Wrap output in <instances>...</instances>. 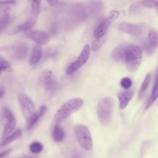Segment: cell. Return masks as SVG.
<instances>
[{
    "label": "cell",
    "instance_id": "1",
    "mask_svg": "<svg viewBox=\"0 0 158 158\" xmlns=\"http://www.w3.org/2000/svg\"><path fill=\"white\" fill-rule=\"evenodd\" d=\"M142 59L140 48L132 44H127L124 59L127 70L130 73L136 71L140 66Z\"/></svg>",
    "mask_w": 158,
    "mask_h": 158
},
{
    "label": "cell",
    "instance_id": "2",
    "mask_svg": "<svg viewBox=\"0 0 158 158\" xmlns=\"http://www.w3.org/2000/svg\"><path fill=\"white\" fill-rule=\"evenodd\" d=\"M82 100L80 98L71 99L64 104L57 111L54 116L55 121L60 123L65 120L72 113L82 106Z\"/></svg>",
    "mask_w": 158,
    "mask_h": 158
},
{
    "label": "cell",
    "instance_id": "3",
    "mask_svg": "<svg viewBox=\"0 0 158 158\" xmlns=\"http://www.w3.org/2000/svg\"><path fill=\"white\" fill-rule=\"evenodd\" d=\"M114 108V102L109 97L102 98L97 104L96 111L99 122L103 125L110 122Z\"/></svg>",
    "mask_w": 158,
    "mask_h": 158
},
{
    "label": "cell",
    "instance_id": "4",
    "mask_svg": "<svg viewBox=\"0 0 158 158\" xmlns=\"http://www.w3.org/2000/svg\"><path fill=\"white\" fill-rule=\"evenodd\" d=\"M75 135L78 141L84 149L90 150L92 148L93 142L90 133L85 126L78 124L75 128Z\"/></svg>",
    "mask_w": 158,
    "mask_h": 158
},
{
    "label": "cell",
    "instance_id": "5",
    "mask_svg": "<svg viewBox=\"0 0 158 158\" xmlns=\"http://www.w3.org/2000/svg\"><path fill=\"white\" fill-rule=\"evenodd\" d=\"M40 82L48 91L52 92L57 87V80L55 75L50 70L45 69L41 71L39 75Z\"/></svg>",
    "mask_w": 158,
    "mask_h": 158
},
{
    "label": "cell",
    "instance_id": "6",
    "mask_svg": "<svg viewBox=\"0 0 158 158\" xmlns=\"http://www.w3.org/2000/svg\"><path fill=\"white\" fill-rule=\"evenodd\" d=\"M18 98L23 115L27 120L36 113L34 105L30 98L24 94H20Z\"/></svg>",
    "mask_w": 158,
    "mask_h": 158
},
{
    "label": "cell",
    "instance_id": "7",
    "mask_svg": "<svg viewBox=\"0 0 158 158\" xmlns=\"http://www.w3.org/2000/svg\"><path fill=\"white\" fill-rule=\"evenodd\" d=\"M118 28L121 32L135 36L140 35L143 32V26L140 24L123 22L118 25Z\"/></svg>",
    "mask_w": 158,
    "mask_h": 158
},
{
    "label": "cell",
    "instance_id": "8",
    "mask_svg": "<svg viewBox=\"0 0 158 158\" xmlns=\"http://www.w3.org/2000/svg\"><path fill=\"white\" fill-rule=\"evenodd\" d=\"M28 37L40 44L46 45L49 41L48 34L45 31L39 30H29L26 32Z\"/></svg>",
    "mask_w": 158,
    "mask_h": 158
},
{
    "label": "cell",
    "instance_id": "9",
    "mask_svg": "<svg viewBox=\"0 0 158 158\" xmlns=\"http://www.w3.org/2000/svg\"><path fill=\"white\" fill-rule=\"evenodd\" d=\"M158 32L154 28H151L149 31L148 41L146 46V52L148 55L152 54L158 45Z\"/></svg>",
    "mask_w": 158,
    "mask_h": 158
},
{
    "label": "cell",
    "instance_id": "10",
    "mask_svg": "<svg viewBox=\"0 0 158 158\" xmlns=\"http://www.w3.org/2000/svg\"><path fill=\"white\" fill-rule=\"evenodd\" d=\"M37 16H32L22 24L18 25L10 32V34L14 35L21 31L29 30L34 26L37 21Z\"/></svg>",
    "mask_w": 158,
    "mask_h": 158
},
{
    "label": "cell",
    "instance_id": "11",
    "mask_svg": "<svg viewBox=\"0 0 158 158\" xmlns=\"http://www.w3.org/2000/svg\"><path fill=\"white\" fill-rule=\"evenodd\" d=\"M133 91L131 90L120 92L117 94L119 102V107L121 109L125 108L131 100L134 95Z\"/></svg>",
    "mask_w": 158,
    "mask_h": 158
},
{
    "label": "cell",
    "instance_id": "12",
    "mask_svg": "<svg viewBox=\"0 0 158 158\" xmlns=\"http://www.w3.org/2000/svg\"><path fill=\"white\" fill-rule=\"evenodd\" d=\"M127 44L123 43L118 45L113 50L112 56L113 59L117 61L124 60Z\"/></svg>",
    "mask_w": 158,
    "mask_h": 158
},
{
    "label": "cell",
    "instance_id": "13",
    "mask_svg": "<svg viewBox=\"0 0 158 158\" xmlns=\"http://www.w3.org/2000/svg\"><path fill=\"white\" fill-rule=\"evenodd\" d=\"M158 71L157 70L151 94L148 100L145 110L148 109L156 100L158 96Z\"/></svg>",
    "mask_w": 158,
    "mask_h": 158
},
{
    "label": "cell",
    "instance_id": "14",
    "mask_svg": "<svg viewBox=\"0 0 158 158\" xmlns=\"http://www.w3.org/2000/svg\"><path fill=\"white\" fill-rule=\"evenodd\" d=\"M110 24L106 19L102 21L94 31V37L96 38L105 35L108 27Z\"/></svg>",
    "mask_w": 158,
    "mask_h": 158
},
{
    "label": "cell",
    "instance_id": "15",
    "mask_svg": "<svg viewBox=\"0 0 158 158\" xmlns=\"http://www.w3.org/2000/svg\"><path fill=\"white\" fill-rule=\"evenodd\" d=\"M42 55V48L40 44H36L33 47L29 60L31 65L37 63L40 60Z\"/></svg>",
    "mask_w": 158,
    "mask_h": 158
},
{
    "label": "cell",
    "instance_id": "16",
    "mask_svg": "<svg viewBox=\"0 0 158 158\" xmlns=\"http://www.w3.org/2000/svg\"><path fill=\"white\" fill-rule=\"evenodd\" d=\"M90 53V47L89 45H86L83 48L76 62L81 67L87 62L89 57Z\"/></svg>",
    "mask_w": 158,
    "mask_h": 158
},
{
    "label": "cell",
    "instance_id": "17",
    "mask_svg": "<svg viewBox=\"0 0 158 158\" xmlns=\"http://www.w3.org/2000/svg\"><path fill=\"white\" fill-rule=\"evenodd\" d=\"M150 80V74L148 73L142 83L138 92V98L139 100H142L144 97L149 85Z\"/></svg>",
    "mask_w": 158,
    "mask_h": 158
},
{
    "label": "cell",
    "instance_id": "18",
    "mask_svg": "<svg viewBox=\"0 0 158 158\" xmlns=\"http://www.w3.org/2000/svg\"><path fill=\"white\" fill-rule=\"evenodd\" d=\"M7 121L2 135V138L3 139L6 138L11 133L15 126L16 122L15 118L7 120Z\"/></svg>",
    "mask_w": 158,
    "mask_h": 158
},
{
    "label": "cell",
    "instance_id": "19",
    "mask_svg": "<svg viewBox=\"0 0 158 158\" xmlns=\"http://www.w3.org/2000/svg\"><path fill=\"white\" fill-rule=\"evenodd\" d=\"M22 131L20 129H17L11 135L7 136L0 143V146L2 147L7 145L14 140L19 138L22 135Z\"/></svg>",
    "mask_w": 158,
    "mask_h": 158
},
{
    "label": "cell",
    "instance_id": "20",
    "mask_svg": "<svg viewBox=\"0 0 158 158\" xmlns=\"http://www.w3.org/2000/svg\"><path fill=\"white\" fill-rule=\"evenodd\" d=\"M52 135L55 141L57 142H60L64 137V131L61 127L56 125L53 128Z\"/></svg>",
    "mask_w": 158,
    "mask_h": 158
},
{
    "label": "cell",
    "instance_id": "21",
    "mask_svg": "<svg viewBox=\"0 0 158 158\" xmlns=\"http://www.w3.org/2000/svg\"><path fill=\"white\" fill-rule=\"evenodd\" d=\"M106 39L105 35L102 37L96 38L93 41L92 44V48L94 51L99 50L105 42Z\"/></svg>",
    "mask_w": 158,
    "mask_h": 158
},
{
    "label": "cell",
    "instance_id": "22",
    "mask_svg": "<svg viewBox=\"0 0 158 158\" xmlns=\"http://www.w3.org/2000/svg\"><path fill=\"white\" fill-rule=\"evenodd\" d=\"M142 1H137L132 4L130 6L129 11L131 15H135L140 10L142 6Z\"/></svg>",
    "mask_w": 158,
    "mask_h": 158
},
{
    "label": "cell",
    "instance_id": "23",
    "mask_svg": "<svg viewBox=\"0 0 158 158\" xmlns=\"http://www.w3.org/2000/svg\"><path fill=\"white\" fill-rule=\"evenodd\" d=\"M11 72L13 71L12 67L7 61L0 59V76L2 71Z\"/></svg>",
    "mask_w": 158,
    "mask_h": 158
},
{
    "label": "cell",
    "instance_id": "24",
    "mask_svg": "<svg viewBox=\"0 0 158 158\" xmlns=\"http://www.w3.org/2000/svg\"><path fill=\"white\" fill-rule=\"evenodd\" d=\"M40 117L37 112L35 113L26 120V127L27 130L31 129L36 123Z\"/></svg>",
    "mask_w": 158,
    "mask_h": 158
},
{
    "label": "cell",
    "instance_id": "25",
    "mask_svg": "<svg viewBox=\"0 0 158 158\" xmlns=\"http://www.w3.org/2000/svg\"><path fill=\"white\" fill-rule=\"evenodd\" d=\"M31 1L32 15L37 16L39 12L41 1L34 0H32Z\"/></svg>",
    "mask_w": 158,
    "mask_h": 158
},
{
    "label": "cell",
    "instance_id": "26",
    "mask_svg": "<svg viewBox=\"0 0 158 158\" xmlns=\"http://www.w3.org/2000/svg\"><path fill=\"white\" fill-rule=\"evenodd\" d=\"M142 4L143 6L145 7L155 9L157 12L158 1L143 0L142 1Z\"/></svg>",
    "mask_w": 158,
    "mask_h": 158
},
{
    "label": "cell",
    "instance_id": "27",
    "mask_svg": "<svg viewBox=\"0 0 158 158\" xmlns=\"http://www.w3.org/2000/svg\"><path fill=\"white\" fill-rule=\"evenodd\" d=\"M43 148L42 145L40 143L38 142L32 143L30 146V149L31 152L35 153L40 152Z\"/></svg>",
    "mask_w": 158,
    "mask_h": 158
},
{
    "label": "cell",
    "instance_id": "28",
    "mask_svg": "<svg viewBox=\"0 0 158 158\" xmlns=\"http://www.w3.org/2000/svg\"><path fill=\"white\" fill-rule=\"evenodd\" d=\"M132 84L131 80L130 78L127 77L123 78L120 81V85L122 87L126 89L130 88Z\"/></svg>",
    "mask_w": 158,
    "mask_h": 158
},
{
    "label": "cell",
    "instance_id": "29",
    "mask_svg": "<svg viewBox=\"0 0 158 158\" xmlns=\"http://www.w3.org/2000/svg\"><path fill=\"white\" fill-rule=\"evenodd\" d=\"M119 12L116 10H112L110 11L107 17L106 18L111 23L115 20L119 16Z\"/></svg>",
    "mask_w": 158,
    "mask_h": 158
},
{
    "label": "cell",
    "instance_id": "30",
    "mask_svg": "<svg viewBox=\"0 0 158 158\" xmlns=\"http://www.w3.org/2000/svg\"><path fill=\"white\" fill-rule=\"evenodd\" d=\"M3 111L4 117L7 120L15 118L12 113L8 108L4 107Z\"/></svg>",
    "mask_w": 158,
    "mask_h": 158
},
{
    "label": "cell",
    "instance_id": "31",
    "mask_svg": "<svg viewBox=\"0 0 158 158\" xmlns=\"http://www.w3.org/2000/svg\"><path fill=\"white\" fill-rule=\"evenodd\" d=\"M47 110L46 106L44 105H42L40 107L39 110L37 112L39 116H41L45 113Z\"/></svg>",
    "mask_w": 158,
    "mask_h": 158
},
{
    "label": "cell",
    "instance_id": "32",
    "mask_svg": "<svg viewBox=\"0 0 158 158\" xmlns=\"http://www.w3.org/2000/svg\"><path fill=\"white\" fill-rule=\"evenodd\" d=\"M11 151V149H9L0 153V158H2L6 156Z\"/></svg>",
    "mask_w": 158,
    "mask_h": 158
},
{
    "label": "cell",
    "instance_id": "33",
    "mask_svg": "<svg viewBox=\"0 0 158 158\" xmlns=\"http://www.w3.org/2000/svg\"><path fill=\"white\" fill-rule=\"evenodd\" d=\"M5 94L4 89L2 87L0 86V100L4 97Z\"/></svg>",
    "mask_w": 158,
    "mask_h": 158
},
{
    "label": "cell",
    "instance_id": "34",
    "mask_svg": "<svg viewBox=\"0 0 158 158\" xmlns=\"http://www.w3.org/2000/svg\"><path fill=\"white\" fill-rule=\"evenodd\" d=\"M15 3V1H6L0 2V5L5 4H13Z\"/></svg>",
    "mask_w": 158,
    "mask_h": 158
},
{
    "label": "cell",
    "instance_id": "35",
    "mask_svg": "<svg viewBox=\"0 0 158 158\" xmlns=\"http://www.w3.org/2000/svg\"><path fill=\"white\" fill-rule=\"evenodd\" d=\"M71 158H82L79 153H76L73 154Z\"/></svg>",
    "mask_w": 158,
    "mask_h": 158
},
{
    "label": "cell",
    "instance_id": "36",
    "mask_svg": "<svg viewBox=\"0 0 158 158\" xmlns=\"http://www.w3.org/2000/svg\"><path fill=\"white\" fill-rule=\"evenodd\" d=\"M47 1L50 5L52 6L56 5L57 3L56 0H47Z\"/></svg>",
    "mask_w": 158,
    "mask_h": 158
},
{
    "label": "cell",
    "instance_id": "37",
    "mask_svg": "<svg viewBox=\"0 0 158 158\" xmlns=\"http://www.w3.org/2000/svg\"><path fill=\"white\" fill-rule=\"evenodd\" d=\"M22 158H38L37 157H25Z\"/></svg>",
    "mask_w": 158,
    "mask_h": 158
},
{
    "label": "cell",
    "instance_id": "38",
    "mask_svg": "<svg viewBox=\"0 0 158 158\" xmlns=\"http://www.w3.org/2000/svg\"></svg>",
    "mask_w": 158,
    "mask_h": 158
}]
</instances>
